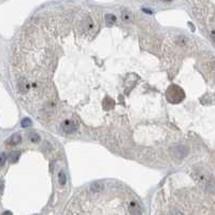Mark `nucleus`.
<instances>
[{
  "mask_svg": "<svg viewBox=\"0 0 215 215\" xmlns=\"http://www.w3.org/2000/svg\"><path fill=\"white\" fill-rule=\"evenodd\" d=\"M122 14H123V20H124V21H129V20H130V14H129L128 12L124 11Z\"/></svg>",
  "mask_w": 215,
  "mask_h": 215,
  "instance_id": "nucleus-12",
  "label": "nucleus"
},
{
  "mask_svg": "<svg viewBox=\"0 0 215 215\" xmlns=\"http://www.w3.org/2000/svg\"><path fill=\"white\" fill-rule=\"evenodd\" d=\"M28 137H29V140H30L31 142H33V143H37V142L40 141V136L36 132H30Z\"/></svg>",
  "mask_w": 215,
  "mask_h": 215,
  "instance_id": "nucleus-8",
  "label": "nucleus"
},
{
  "mask_svg": "<svg viewBox=\"0 0 215 215\" xmlns=\"http://www.w3.org/2000/svg\"><path fill=\"white\" fill-rule=\"evenodd\" d=\"M2 215H13L12 212H10V211H5V212L2 213Z\"/></svg>",
  "mask_w": 215,
  "mask_h": 215,
  "instance_id": "nucleus-15",
  "label": "nucleus"
},
{
  "mask_svg": "<svg viewBox=\"0 0 215 215\" xmlns=\"http://www.w3.org/2000/svg\"><path fill=\"white\" fill-rule=\"evenodd\" d=\"M5 153H2L1 154V165H5Z\"/></svg>",
  "mask_w": 215,
  "mask_h": 215,
  "instance_id": "nucleus-13",
  "label": "nucleus"
},
{
  "mask_svg": "<svg viewBox=\"0 0 215 215\" xmlns=\"http://www.w3.org/2000/svg\"><path fill=\"white\" fill-rule=\"evenodd\" d=\"M115 21H116L115 15H113V14H107L105 15V24L108 26H112L113 24L115 23Z\"/></svg>",
  "mask_w": 215,
  "mask_h": 215,
  "instance_id": "nucleus-6",
  "label": "nucleus"
},
{
  "mask_svg": "<svg viewBox=\"0 0 215 215\" xmlns=\"http://www.w3.org/2000/svg\"><path fill=\"white\" fill-rule=\"evenodd\" d=\"M31 125V120H29V118H24L23 120H22V126L23 127H28V126Z\"/></svg>",
  "mask_w": 215,
  "mask_h": 215,
  "instance_id": "nucleus-11",
  "label": "nucleus"
},
{
  "mask_svg": "<svg viewBox=\"0 0 215 215\" xmlns=\"http://www.w3.org/2000/svg\"><path fill=\"white\" fill-rule=\"evenodd\" d=\"M18 157H20V152H13L12 155H11V160H12V162H15L18 159Z\"/></svg>",
  "mask_w": 215,
  "mask_h": 215,
  "instance_id": "nucleus-10",
  "label": "nucleus"
},
{
  "mask_svg": "<svg viewBox=\"0 0 215 215\" xmlns=\"http://www.w3.org/2000/svg\"><path fill=\"white\" fill-rule=\"evenodd\" d=\"M186 154H187V149L185 146L183 145L177 146V149H175V155H177V157H184Z\"/></svg>",
  "mask_w": 215,
  "mask_h": 215,
  "instance_id": "nucleus-4",
  "label": "nucleus"
},
{
  "mask_svg": "<svg viewBox=\"0 0 215 215\" xmlns=\"http://www.w3.org/2000/svg\"><path fill=\"white\" fill-rule=\"evenodd\" d=\"M104 188V185L101 181H95L90 184V190L92 192H99Z\"/></svg>",
  "mask_w": 215,
  "mask_h": 215,
  "instance_id": "nucleus-3",
  "label": "nucleus"
},
{
  "mask_svg": "<svg viewBox=\"0 0 215 215\" xmlns=\"http://www.w3.org/2000/svg\"><path fill=\"white\" fill-rule=\"evenodd\" d=\"M62 127V130L66 133H73L77 130V124L73 122V120H64L60 125Z\"/></svg>",
  "mask_w": 215,
  "mask_h": 215,
  "instance_id": "nucleus-1",
  "label": "nucleus"
},
{
  "mask_svg": "<svg viewBox=\"0 0 215 215\" xmlns=\"http://www.w3.org/2000/svg\"><path fill=\"white\" fill-rule=\"evenodd\" d=\"M128 210L131 215H141V207L136 201H130L129 202Z\"/></svg>",
  "mask_w": 215,
  "mask_h": 215,
  "instance_id": "nucleus-2",
  "label": "nucleus"
},
{
  "mask_svg": "<svg viewBox=\"0 0 215 215\" xmlns=\"http://www.w3.org/2000/svg\"><path fill=\"white\" fill-rule=\"evenodd\" d=\"M168 215H184V214H183V212H181L180 210H177V209H172V210L169 211Z\"/></svg>",
  "mask_w": 215,
  "mask_h": 215,
  "instance_id": "nucleus-9",
  "label": "nucleus"
},
{
  "mask_svg": "<svg viewBox=\"0 0 215 215\" xmlns=\"http://www.w3.org/2000/svg\"><path fill=\"white\" fill-rule=\"evenodd\" d=\"M58 180H59V184L62 185V186H64L65 184L67 183V177L66 174H65L64 171H60L58 174Z\"/></svg>",
  "mask_w": 215,
  "mask_h": 215,
  "instance_id": "nucleus-7",
  "label": "nucleus"
},
{
  "mask_svg": "<svg viewBox=\"0 0 215 215\" xmlns=\"http://www.w3.org/2000/svg\"><path fill=\"white\" fill-rule=\"evenodd\" d=\"M211 38H212L213 42L215 43V30H212L211 31Z\"/></svg>",
  "mask_w": 215,
  "mask_h": 215,
  "instance_id": "nucleus-14",
  "label": "nucleus"
},
{
  "mask_svg": "<svg viewBox=\"0 0 215 215\" xmlns=\"http://www.w3.org/2000/svg\"><path fill=\"white\" fill-rule=\"evenodd\" d=\"M21 141H22V138L20 135H13L8 140V143L11 144V145H17L18 143H21Z\"/></svg>",
  "mask_w": 215,
  "mask_h": 215,
  "instance_id": "nucleus-5",
  "label": "nucleus"
}]
</instances>
